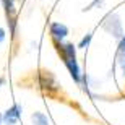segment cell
<instances>
[{
    "label": "cell",
    "instance_id": "6da1fadb",
    "mask_svg": "<svg viewBox=\"0 0 125 125\" xmlns=\"http://www.w3.org/2000/svg\"><path fill=\"white\" fill-rule=\"evenodd\" d=\"M57 46V52L60 54L62 60H63L65 67L68 68L72 78L75 80V83H81V75H80V67L76 62V54H75V46L73 44H62V41H54Z\"/></svg>",
    "mask_w": 125,
    "mask_h": 125
},
{
    "label": "cell",
    "instance_id": "7a4b0ae2",
    "mask_svg": "<svg viewBox=\"0 0 125 125\" xmlns=\"http://www.w3.org/2000/svg\"><path fill=\"white\" fill-rule=\"evenodd\" d=\"M37 84H39V88L44 89L47 94H55L57 91L60 89L55 76H54L51 72H46V70H41V72L37 73Z\"/></svg>",
    "mask_w": 125,
    "mask_h": 125
},
{
    "label": "cell",
    "instance_id": "3957f363",
    "mask_svg": "<svg viewBox=\"0 0 125 125\" xmlns=\"http://www.w3.org/2000/svg\"><path fill=\"white\" fill-rule=\"evenodd\" d=\"M102 28L106 29L111 36H114L115 39H119V41L124 37L122 23H120V20H119V16H117V15H114V13L107 15L106 18H104V21H102Z\"/></svg>",
    "mask_w": 125,
    "mask_h": 125
},
{
    "label": "cell",
    "instance_id": "277c9868",
    "mask_svg": "<svg viewBox=\"0 0 125 125\" xmlns=\"http://www.w3.org/2000/svg\"><path fill=\"white\" fill-rule=\"evenodd\" d=\"M20 115H21V106L20 104H13V106L7 109L3 114V124L5 125H15L20 120Z\"/></svg>",
    "mask_w": 125,
    "mask_h": 125
},
{
    "label": "cell",
    "instance_id": "5b68a950",
    "mask_svg": "<svg viewBox=\"0 0 125 125\" xmlns=\"http://www.w3.org/2000/svg\"><path fill=\"white\" fill-rule=\"evenodd\" d=\"M49 31H51V36L54 41H63L68 34V28L62 23H51Z\"/></svg>",
    "mask_w": 125,
    "mask_h": 125
},
{
    "label": "cell",
    "instance_id": "8992f818",
    "mask_svg": "<svg viewBox=\"0 0 125 125\" xmlns=\"http://www.w3.org/2000/svg\"><path fill=\"white\" fill-rule=\"evenodd\" d=\"M31 122H32V125H49V119L42 112H34L31 115Z\"/></svg>",
    "mask_w": 125,
    "mask_h": 125
},
{
    "label": "cell",
    "instance_id": "52a82bcc",
    "mask_svg": "<svg viewBox=\"0 0 125 125\" xmlns=\"http://www.w3.org/2000/svg\"><path fill=\"white\" fill-rule=\"evenodd\" d=\"M91 39H93V34H86V36L80 41L78 47H81V49H84V47H88L89 46V42H91Z\"/></svg>",
    "mask_w": 125,
    "mask_h": 125
},
{
    "label": "cell",
    "instance_id": "ba28073f",
    "mask_svg": "<svg viewBox=\"0 0 125 125\" xmlns=\"http://www.w3.org/2000/svg\"><path fill=\"white\" fill-rule=\"evenodd\" d=\"M117 62H119V67H120L122 73L125 75V54H124V52H119V55H117Z\"/></svg>",
    "mask_w": 125,
    "mask_h": 125
},
{
    "label": "cell",
    "instance_id": "9c48e42d",
    "mask_svg": "<svg viewBox=\"0 0 125 125\" xmlns=\"http://www.w3.org/2000/svg\"><path fill=\"white\" fill-rule=\"evenodd\" d=\"M119 52H124V54H125V36L120 39V44H119Z\"/></svg>",
    "mask_w": 125,
    "mask_h": 125
},
{
    "label": "cell",
    "instance_id": "30bf717a",
    "mask_svg": "<svg viewBox=\"0 0 125 125\" xmlns=\"http://www.w3.org/2000/svg\"><path fill=\"white\" fill-rule=\"evenodd\" d=\"M3 39H5V29L0 28V42H3Z\"/></svg>",
    "mask_w": 125,
    "mask_h": 125
},
{
    "label": "cell",
    "instance_id": "8fae6325",
    "mask_svg": "<svg viewBox=\"0 0 125 125\" xmlns=\"http://www.w3.org/2000/svg\"><path fill=\"white\" fill-rule=\"evenodd\" d=\"M2 122H3V115H2V114H0V124H2Z\"/></svg>",
    "mask_w": 125,
    "mask_h": 125
},
{
    "label": "cell",
    "instance_id": "7c38bea8",
    "mask_svg": "<svg viewBox=\"0 0 125 125\" xmlns=\"http://www.w3.org/2000/svg\"><path fill=\"white\" fill-rule=\"evenodd\" d=\"M2 84H3V80H2V78H0V86H2Z\"/></svg>",
    "mask_w": 125,
    "mask_h": 125
}]
</instances>
